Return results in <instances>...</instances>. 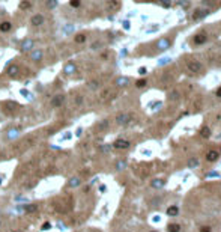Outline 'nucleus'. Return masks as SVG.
Returning <instances> with one entry per match:
<instances>
[{"label":"nucleus","instance_id":"f257e3e1","mask_svg":"<svg viewBox=\"0 0 221 232\" xmlns=\"http://www.w3.org/2000/svg\"><path fill=\"white\" fill-rule=\"evenodd\" d=\"M187 68H188L191 72H194V74H199V72L203 71V65H202L200 62H197V60H188V62H187Z\"/></svg>","mask_w":221,"mask_h":232},{"label":"nucleus","instance_id":"f03ea898","mask_svg":"<svg viewBox=\"0 0 221 232\" xmlns=\"http://www.w3.org/2000/svg\"><path fill=\"white\" fill-rule=\"evenodd\" d=\"M206 41H208V35H206L205 32H200V33H197V35L193 38V44H194V45H203Z\"/></svg>","mask_w":221,"mask_h":232},{"label":"nucleus","instance_id":"7ed1b4c3","mask_svg":"<svg viewBox=\"0 0 221 232\" xmlns=\"http://www.w3.org/2000/svg\"><path fill=\"white\" fill-rule=\"evenodd\" d=\"M44 21H45V18H44V15H42V14H35V15L30 18L32 26H42V24H44Z\"/></svg>","mask_w":221,"mask_h":232},{"label":"nucleus","instance_id":"20e7f679","mask_svg":"<svg viewBox=\"0 0 221 232\" xmlns=\"http://www.w3.org/2000/svg\"><path fill=\"white\" fill-rule=\"evenodd\" d=\"M132 119V116L131 115H119L118 118H116V122L119 124V125H128V122Z\"/></svg>","mask_w":221,"mask_h":232},{"label":"nucleus","instance_id":"39448f33","mask_svg":"<svg viewBox=\"0 0 221 232\" xmlns=\"http://www.w3.org/2000/svg\"><path fill=\"white\" fill-rule=\"evenodd\" d=\"M116 149H128L129 146H131V143L128 142V140H125V139H118L116 142H115V145H113Z\"/></svg>","mask_w":221,"mask_h":232},{"label":"nucleus","instance_id":"423d86ee","mask_svg":"<svg viewBox=\"0 0 221 232\" xmlns=\"http://www.w3.org/2000/svg\"><path fill=\"white\" fill-rule=\"evenodd\" d=\"M63 101H65V97H63L62 94H59V95H56V97L51 100V106H53V107H59V106H62Z\"/></svg>","mask_w":221,"mask_h":232},{"label":"nucleus","instance_id":"0eeeda50","mask_svg":"<svg viewBox=\"0 0 221 232\" xmlns=\"http://www.w3.org/2000/svg\"><path fill=\"white\" fill-rule=\"evenodd\" d=\"M218 157H220V152L218 151H209L208 154H206V160L208 161H215V160H218Z\"/></svg>","mask_w":221,"mask_h":232},{"label":"nucleus","instance_id":"6e6552de","mask_svg":"<svg viewBox=\"0 0 221 232\" xmlns=\"http://www.w3.org/2000/svg\"><path fill=\"white\" fill-rule=\"evenodd\" d=\"M11 29H12V24L9 21H2L0 23V32L2 33H8V32H11Z\"/></svg>","mask_w":221,"mask_h":232},{"label":"nucleus","instance_id":"1a4fd4ad","mask_svg":"<svg viewBox=\"0 0 221 232\" xmlns=\"http://www.w3.org/2000/svg\"><path fill=\"white\" fill-rule=\"evenodd\" d=\"M18 72H20V68L17 65H11L8 68V75L9 77H15V75H18Z\"/></svg>","mask_w":221,"mask_h":232},{"label":"nucleus","instance_id":"9d476101","mask_svg":"<svg viewBox=\"0 0 221 232\" xmlns=\"http://www.w3.org/2000/svg\"><path fill=\"white\" fill-rule=\"evenodd\" d=\"M86 35L84 33H78V35H75V38H74V41H75L77 44H84L86 42Z\"/></svg>","mask_w":221,"mask_h":232},{"label":"nucleus","instance_id":"9b49d317","mask_svg":"<svg viewBox=\"0 0 221 232\" xmlns=\"http://www.w3.org/2000/svg\"><path fill=\"white\" fill-rule=\"evenodd\" d=\"M32 60L33 62H41L42 60V51H39V50L38 51H33L32 53Z\"/></svg>","mask_w":221,"mask_h":232},{"label":"nucleus","instance_id":"f8f14e48","mask_svg":"<svg viewBox=\"0 0 221 232\" xmlns=\"http://www.w3.org/2000/svg\"><path fill=\"white\" fill-rule=\"evenodd\" d=\"M169 47H170V41L169 39H161L158 42V48L160 50H164V48H169Z\"/></svg>","mask_w":221,"mask_h":232},{"label":"nucleus","instance_id":"ddd939ff","mask_svg":"<svg viewBox=\"0 0 221 232\" xmlns=\"http://www.w3.org/2000/svg\"><path fill=\"white\" fill-rule=\"evenodd\" d=\"M33 44H35V41H32V39L24 41V44H23V50H24V51H29V50L33 47Z\"/></svg>","mask_w":221,"mask_h":232},{"label":"nucleus","instance_id":"4468645a","mask_svg":"<svg viewBox=\"0 0 221 232\" xmlns=\"http://www.w3.org/2000/svg\"><path fill=\"white\" fill-rule=\"evenodd\" d=\"M167 214H169L170 217H174V216L179 214V208H177V207H170V208L167 210Z\"/></svg>","mask_w":221,"mask_h":232},{"label":"nucleus","instance_id":"2eb2a0df","mask_svg":"<svg viewBox=\"0 0 221 232\" xmlns=\"http://www.w3.org/2000/svg\"><path fill=\"white\" fill-rule=\"evenodd\" d=\"M30 6H32V3L29 2V0H23V2L20 3V9H23V11H27V9H30Z\"/></svg>","mask_w":221,"mask_h":232},{"label":"nucleus","instance_id":"dca6fc26","mask_svg":"<svg viewBox=\"0 0 221 232\" xmlns=\"http://www.w3.org/2000/svg\"><path fill=\"white\" fill-rule=\"evenodd\" d=\"M200 136H202V137H209V136H211L209 127H203V128L200 130Z\"/></svg>","mask_w":221,"mask_h":232},{"label":"nucleus","instance_id":"f3484780","mask_svg":"<svg viewBox=\"0 0 221 232\" xmlns=\"http://www.w3.org/2000/svg\"><path fill=\"white\" fill-rule=\"evenodd\" d=\"M179 231H180V226L179 225H176V223L169 225V232H179Z\"/></svg>","mask_w":221,"mask_h":232},{"label":"nucleus","instance_id":"a211bd4d","mask_svg":"<svg viewBox=\"0 0 221 232\" xmlns=\"http://www.w3.org/2000/svg\"><path fill=\"white\" fill-rule=\"evenodd\" d=\"M47 8L48 9H56L57 8V0H48V2H47Z\"/></svg>","mask_w":221,"mask_h":232},{"label":"nucleus","instance_id":"6ab92c4d","mask_svg":"<svg viewBox=\"0 0 221 232\" xmlns=\"http://www.w3.org/2000/svg\"><path fill=\"white\" fill-rule=\"evenodd\" d=\"M163 185H164V181L163 179H154L152 181V187H155V188H160Z\"/></svg>","mask_w":221,"mask_h":232},{"label":"nucleus","instance_id":"aec40b11","mask_svg":"<svg viewBox=\"0 0 221 232\" xmlns=\"http://www.w3.org/2000/svg\"><path fill=\"white\" fill-rule=\"evenodd\" d=\"M179 97H180V94H179L177 91H173V92L169 95V98H170L171 101H174V100H179Z\"/></svg>","mask_w":221,"mask_h":232},{"label":"nucleus","instance_id":"412c9836","mask_svg":"<svg viewBox=\"0 0 221 232\" xmlns=\"http://www.w3.org/2000/svg\"><path fill=\"white\" fill-rule=\"evenodd\" d=\"M72 71H75V65L68 63V65L65 66V72H66V74H69V72H72Z\"/></svg>","mask_w":221,"mask_h":232},{"label":"nucleus","instance_id":"4be33fe9","mask_svg":"<svg viewBox=\"0 0 221 232\" xmlns=\"http://www.w3.org/2000/svg\"><path fill=\"white\" fill-rule=\"evenodd\" d=\"M24 210H26V213H35L36 210H38V207L36 205H27V207H24Z\"/></svg>","mask_w":221,"mask_h":232},{"label":"nucleus","instance_id":"5701e85b","mask_svg":"<svg viewBox=\"0 0 221 232\" xmlns=\"http://www.w3.org/2000/svg\"><path fill=\"white\" fill-rule=\"evenodd\" d=\"M205 15H208V11H196V14H194V18L197 20L199 17L202 18V17H205Z\"/></svg>","mask_w":221,"mask_h":232},{"label":"nucleus","instance_id":"b1692460","mask_svg":"<svg viewBox=\"0 0 221 232\" xmlns=\"http://www.w3.org/2000/svg\"><path fill=\"white\" fill-rule=\"evenodd\" d=\"M146 83H147V80L146 79H140V80H137V88H144L146 86Z\"/></svg>","mask_w":221,"mask_h":232},{"label":"nucleus","instance_id":"393cba45","mask_svg":"<svg viewBox=\"0 0 221 232\" xmlns=\"http://www.w3.org/2000/svg\"><path fill=\"white\" fill-rule=\"evenodd\" d=\"M78 184H80V179H78V178H72V179L69 181V185H71V187H77Z\"/></svg>","mask_w":221,"mask_h":232},{"label":"nucleus","instance_id":"a878e982","mask_svg":"<svg viewBox=\"0 0 221 232\" xmlns=\"http://www.w3.org/2000/svg\"><path fill=\"white\" fill-rule=\"evenodd\" d=\"M199 164V160L197 158H191L190 161H188V167H196Z\"/></svg>","mask_w":221,"mask_h":232},{"label":"nucleus","instance_id":"bb28decb","mask_svg":"<svg viewBox=\"0 0 221 232\" xmlns=\"http://www.w3.org/2000/svg\"><path fill=\"white\" fill-rule=\"evenodd\" d=\"M108 6H113L112 9H118V6H119V2H116V0H110V2H108Z\"/></svg>","mask_w":221,"mask_h":232},{"label":"nucleus","instance_id":"cd10ccee","mask_svg":"<svg viewBox=\"0 0 221 232\" xmlns=\"http://www.w3.org/2000/svg\"><path fill=\"white\" fill-rule=\"evenodd\" d=\"M69 5L74 8H78L80 6V0H69Z\"/></svg>","mask_w":221,"mask_h":232},{"label":"nucleus","instance_id":"c85d7f7f","mask_svg":"<svg viewBox=\"0 0 221 232\" xmlns=\"http://www.w3.org/2000/svg\"><path fill=\"white\" fill-rule=\"evenodd\" d=\"M107 125H108V122H107V121H104V122H101V124L98 125V130H104Z\"/></svg>","mask_w":221,"mask_h":232},{"label":"nucleus","instance_id":"c756f323","mask_svg":"<svg viewBox=\"0 0 221 232\" xmlns=\"http://www.w3.org/2000/svg\"><path fill=\"white\" fill-rule=\"evenodd\" d=\"M51 228V225H50V222H45L44 225H42V231H47V229H50Z\"/></svg>","mask_w":221,"mask_h":232},{"label":"nucleus","instance_id":"7c9ffc66","mask_svg":"<svg viewBox=\"0 0 221 232\" xmlns=\"http://www.w3.org/2000/svg\"><path fill=\"white\" fill-rule=\"evenodd\" d=\"M108 92H110V91H104V92L101 94V98H102V100H104V98H107V97H108Z\"/></svg>","mask_w":221,"mask_h":232},{"label":"nucleus","instance_id":"2f4dec72","mask_svg":"<svg viewBox=\"0 0 221 232\" xmlns=\"http://www.w3.org/2000/svg\"><path fill=\"white\" fill-rule=\"evenodd\" d=\"M200 232H211V228L205 226V228H202V229H200Z\"/></svg>","mask_w":221,"mask_h":232},{"label":"nucleus","instance_id":"473e14b6","mask_svg":"<svg viewBox=\"0 0 221 232\" xmlns=\"http://www.w3.org/2000/svg\"><path fill=\"white\" fill-rule=\"evenodd\" d=\"M215 95H217V97H220V98H221V86H220V88H218V89H217V91H215Z\"/></svg>","mask_w":221,"mask_h":232},{"label":"nucleus","instance_id":"72a5a7b5","mask_svg":"<svg viewBox=\"0 0 221 232\" xmlns=\"http://www.w3.org/2000/svg\"><path fill=\"white\" fill-rule=\"evenodd\" d=\"M118 83H119V85H125V83H126V79H119Z\"/></svg>","mask_w":221,"mask_h":232},{"label":"nucleus","instance_id":"f704fd0d","mask_svg":"<svg viewBox=\"0 0 221 232\" xmlns=\"http://www.w3.org/2000/svg\"><path fill=\"white\" fill-rule=\"evenodd\" d=\"M163 5L169 8V6H170V2H169V0H163Z\"/></svg>","mask_w":221,"mask_h":232},{"label":"nucleus","instance_id":"c9c22d12","mask_svg":"<svg viewBox=\"0 0 221 232\" xmlns=\"http://www.w3.org/2000/svg\"><path fill=\"white\" fill-rule=\"evenodd\" d=\"M154 232H155V231H154Z\"/></svg>","mask_w":221,"mask_h":232}]
</instances>
